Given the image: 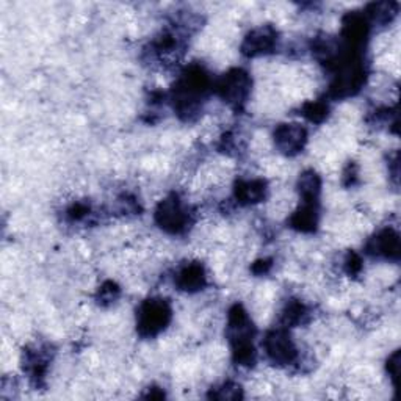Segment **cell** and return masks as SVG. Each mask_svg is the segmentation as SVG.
Here are the masks:
<instances>
[{
    "label": "cell",
    "mask_w": 401,
    "mask_h": 401,
    "mask_svg": "<svg viewBox=\"0 0 401 401\" xmlns=\"http://www.w3.org/2000/svg\"><path fill=\"white\" fill-rule=\"evenodd\" d=\"M276 142L285 153H294L305 142V130L295 126H284L276 133Z\"/></svg>",
    "instance_id": "6da1fadb"
}]
</instances>
